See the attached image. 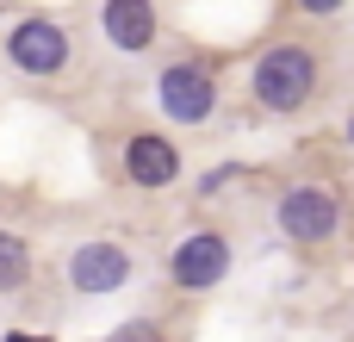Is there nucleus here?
Masks as SVG:
<instances>
[{
    "mask_svg": "<svg viewBox=\"0 0 354 342\" xmlns=\"http://www.w3.org/2000/svg\"><path fill=\"white\" fill-rule=\"evenodd\" d=\"M311 87H317V56L299 50V44H274V50L255 62V75H249V93H255L268 112H299V106L311 100Z\"/></svg>",
    "mask_w": 354,
    "mask_h": 342,
    "instance_id": "f257e3e1",
    "label": "nucleus"
},
{
    "mask_svg": "<svg viewBox=\"0 0 354 342\" xmlns=\"http://www.w3.org/2000/svg\"><path fill=\"white\" fill-rule=\"evenodd\" d=\"M156 93H162V112H168V118L199 125V118H212V106H218V75L199 69V62H174V69H162Z\"/></svg>",
    "mask_w": 354,
    "mask_h": 342,
    "instance_id": "f03ea898",
    "label": "nucleus"
},
{
    "mask_svg": "<svg viewBox=\"0 0 354 342\" xmlns=\"http://www.w3.org/2000/svg\"><path fill=\"white\" fill-rule=\"evenodd\" d=\"M336 224H342V206H336L330 187H292L280 199V231L292 243H330Z\"/></svg>",
    "mask_w": 354,
    "mask_h": 342,
    "instance_id": "7ed1b4c3",
    "label": "nucleus"
},
{
    "mask_svg": "<svg viewBox=\"0 0 354 342\" xmlns=\"http://www.w3.org/2000/svg\"><path fill=\"white\" fill-rule=\"evenodd\" d=\"M6 56H12L25 75H56V69L68 62V37H62V25H50V19H25V25H12Z\"/></svg>",
    "mask_w": 354,
    "mask_h": 342,
    "instance_id": "20e7f679",
    "label": "nucleus"
},
{
    "mask_svg": "<svg viewBox=\"0 0 354 342\" xmlns=\"http://www.w3.org/2000/svg\"><path fill=\"white\" fill-rule=\"evenodd\" d=\"M230 274V243L218 237V231H199V237H187L180 249H174V280L187 287V293H205V287H218Z\"/></svg>",
    "mask_w": 354,
    "mask_h": 342,
    "instance_id": "39448f33",
    "label": "nucleus"
},
{
    "mask_svg": "<svg viewBox=\"0 0 354 342\" xmlns=\"http://www.w3.org/2000/svg\"><path fill=\"white\" fill-rule=\"evenodd\" d=\"M68 280H75L81 293H118V287L131 280V255H124L118 243H81V249L68 255Z\"/></svg>",
    "mask_w": 354,
    "mask_h": 342,
    "instance_id": "423d86ee",
    "label": "nucleus"
},
{
    "mask_svg": "<svg viewBox=\"0 0 354 342\" xmlns=\"http://www.w3.org/2000/svg\"><path fill=\"white\" fill-rule=\"evenodd\" d=\"M124 174L137 181V187H168L174 174H180V150L168 143V137H131V150H124Z\"/></svg>",
    "mask_w": 354,
    "mask_h": 342,
    "instance_id": "0eeeda50",
    "label": "nucleus"
},
{
    "mask_svg": "<svg viewBox=\"0 0 354 342\" xmlns=\"http://www.w3.org/2000/svg\"><path fill=\"white\" fill-rule=\"evenodd\" d=\"M100 25H106V37H112L118 50H143V44L156 37V6H149V0H106Z\"/></svg>",
    "mask_w": 354,
    "mask_h": 342,
    "instance_id": "6e6552de",
    "label": "nucleus"
},
{
    "mask_svg": "<svg viewBox=\"0 0 354 342\" xmlns=\"http://www.w3.org/2000/svg\"><path fill=\"white\" fill-rule=\"evenodd\" d=\"M25 280H31V249L0 231V293H19Z\"/></svg>",
    "mask_w": 354,
    "mask_h": 342,
    "instance_id": "1a4fd4ad",
    "label": "nucleus"
},
{
    "mask_svg": "<svg viewBox=\"0 0 354 342\" xmlns=\"http://www.w3.org/2000/svg\"><path fill=\"white\" fill-rule=\"evenodd\" d=\"M112 342H162V330L149 324V318H131V324H118V336Z\"/></svg>",
    "mask_w": 354,
    "mask_h": 342,
    "instance_id": "9d476101",
    "label": "nucleus"
},
{
    "mask_svg": "<svg viewBox=\"0 0 354 342\" xmlns=\"http://www.w3.org/2000/svg\"><path fill=\"white\" fill-rule=\"evenodd\" d=\"M299 6H305V12H336L342 0H299Z\"/></svg>",
    "mask_w": 354,
    "mask_h": 342,
    "instance_id": "9b49d317",
    "label": "nucleus"
},
{
    "mask_svg": "<svg viewBox=\"0 0 354 342\" xmlns=\"http://www.w3.org/2000/svg\"><path fill=\"white\" fill-rule=\"evenodd\" d=\"M6 342H44V336H6Z\"/></svg>",
    "mask_w": 354,
    "mask_h": 342,
    "instance_id": "f8f14e48",
    "label": "nucleus"
},
{
    "mask_svg": "<svg viewBox=\"0 0 354 342\" xmlns=\"http://www.w3.org/2000/svg\"><path fill=\"white\" fill-rule=\"evenodd\" d=\"M348 137H354V125H348Z\"/></svg>",
    "mask_w": 354,
    "mask_h": 342,
    "instance_id": "ddd939ff",
    "label": "nucleus"
}]
</instances>
